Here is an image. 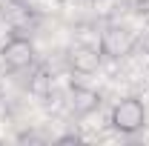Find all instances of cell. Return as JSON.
Masks as SVG:
<instances>
[{"label":"cell","instance_id":"6da1fadb","mask_svg":"<svg viewBox=\"0 0 149 146\" xmlns=\"http://www.w3.org/2000/svg\"><path fill=\"white\" fill-rule=\"evenodd\" d=\"M109 120H112V126L118 129V132L135 135V132H141L143 123H146V109H143V103L138 97H123V100H118L112 106Z\"/></svg>","mask_w":149,"mask_h":146},{"label":"cell","instance_id":"8992f818","mask_svg":"<svg viewBox=\"0 0 149 146\" xmlns=\"http://www.w3.org/2000/svg\"><path fill=\"white\" fill-rule=\"evenodd\" d=\"M132 12H135V17L141 20V23L149 26V0H135L132 3Z\"/></svg>","mask_w":149,"mask_h":146},{"label":"cell","instance_id":"7a4b0ae2","mask_svg":"<svg viewBox=\"0 0 149 146\" xmlns=\"http://www.w3.org/2000/svg\"><path fill=\"white\" fill-rule=\"evenodd\" d=\"M132 46H135V37L123 26H106L100 32V40H97L100 55H106V57H123L132 52Z\"/></svg>","mask_w":149,"mask_h":146},{"label":"cell","instance_id":"ba28073f","mask_svg":"<svg viewBox=\"0 0 149 146\" xmlns=\"http://www.w3.org/2000/svg\"><path fill=\"white\" fill-rule=\"evenodd\" d=\"M0 97H3V95H0Z\"/></svg>","mask_w":149,"mask_h":146},{"label":"cell","instance_id":"277c9868","mask_svg":"<svg viewBox=\"0 0 149 146\" xmlns=\"http://www.w3.org/2000/svg\"><path fill=\"white\" fill-rule=\"evenodd\" d=\"M100 49L97 46H74L72 55H69V66H72L77 74H92L97 72V66H100Z\"/></svg>","mask_w":149,"mask_h":146},{"label":"cell","instance_id":"3957f363","mask_svg":"<svg viewBox=\"0 0 149 146\" xmlns=\"http://www.w3.org/2000/svg\"><path fill=\"white\" fill-rule=\"evenodd\" d=\"M0 57H3V63L9 66V69H29L32 63H35V46H32V40L29 37H20L15 35L12 40H6V46L0 49Z\"/></svg>","mask_w":149,"mask_h":146},{"label":"cell","instance_id":"5b68a950","mask_svg":"<svg viewBox=\"0 0 149 146\" xmlns=\"http://www.w3.org/2000/svg\"><path fill=\"white\" fill-rule=\"evenodd\" d=\"M69 106L74 115H92L100 106V95L89 86H72L69 89Z\"/></svg>","mask_w":149,"mask_h":146},{"label":"cell","instance_id":"52a82bcc","mask_svg":"<svg viewBox=\"0 0 149 146\" xmlns=\"http://www.w3.org/2000/svg\"><path fill=\"white\" fill-rule=\"evenodd\" d=\"M49 83H52V77L46 72H37L35 80H32V92H37V95H46V89H49Z\"/></svg>","mask_w":149,"mask_h":146}]
</instances>
